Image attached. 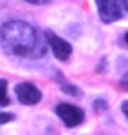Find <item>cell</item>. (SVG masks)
I'll list each match as a JSON object with an SVG mask.
<instances>
[{"instance_id":"6","label":"cell","mask_w":128,"mask_h":135,"mask_svg":"<svg viewBox=\"0 0 128 135\" xmlns=\"http://www.w3.org/2000/svg\"><path fill=\"white\" fill-rule=\"evenodd\" d=\"M0 105H9V97H7V81L0 79Z\"/></svg>"},{"instance_id":"13","label":"cell","mask_w":128,"mask_h":135,"mask_svg":"<svg viewBox=\"0 0 128 135\" xmlns=\"http://www.w3.org/2000/svg\"><path fill=\"white\" fill-rule=\"evenodd\" d=\"M121 110H123V114L126 116V119H128V100H125L123 104H121Z\"/></svg>"},{"instance_id":"3","label":"cell","mask_w":128,"mask_h":135,"mask_svg":"<svg viewBox=\"0 0 128 135\" xmlns=\"http://www.w3.org/2000/svg\"><path fill=\"white\" fill-rule=\"evenodd\" d=\"M16 97L21 104L25 105H34V104H39L40 98H42V93L40 90L37 88L35 84L32 83H20L16 86Z\"/></svg>"},{"instance_id":"10","label":"cell","mask_w":128,"mask_h":135,"mask_svg":"<svg viewBox=\"0 0 128 135\" xmlns=\"http://www.w3.org/2000/svg\"><path fill=\"white\" fill-rule=\"evenodd\" d=\"M116 4L119 5V9L123 12H128V0H116Z\"/></svg>"},{"instance_id":"9","label":"cell","mask_w":128,"mask_h":135,"mask_svg":"<svg viewBox=\"0 0 128 135\" xmlns=\"http://www.w3.org/2000/svg\"><path fill=\"white\" fill-rule=\"evenodd\" d=\"M12 119H14V114H11V112H0V125H5V123H9Z\"/></svg>"},{"instance_id":"11","label":"cell","mask_w":128,"mask_h":135,"mask_svg":"<svg viewBox=\"0 0 128 135\" xmlns=\"http://www.w3.org/2000/svg\"><path fill=\"white\" fill-rule=\"evenodd\" d=\"M121 88H123V90H128V72L123 75V79H121Z\"/></svg>"},{"instance_id":"5","label":"cell","mask_w":128,"mask_h":135,"mask_svg":"<svg viewBox=\"0 0 128 135\" xmlns=\"http://www.w3.org/2000/svg\"><path fill=\"white\" fill-rule=\"evenodd\" d=\"M97 7H98V16L103 23H112L118 21L123 16V11L119 9L116 0H97Z\"/></svg>"},{"instance_id":"14","label":"cell","mask_w":128,"mask_h":135,"mask_svg":"<svg viewBox=\"0 0 128 135\" xmlns=\"http://www.w3.org/2000/svg\"><path fill=\"white\" fill-rule=\"evenodd\" d=\"M125 40H126V44H128V33H126V35H125Z\"/></svg>"},{"instance_id":"12","label":"cell","mask_w":128,"mask_h":135,"mask_svg":"<svg viewBox=\"0 0 128 135\" xmlns=\"http://www.w3.org/2000/svg\"><path fill=\"white\" fill-rule=\"evenodd\" d=\"M28 4H37V5H42V4H49L51 0H25Z\"/></svg>"},{"instance_id":"7","label":"cell","mask_w":128,"mask_h":135,"mask_svg":"<svg viewBox=\"0 0 128 135\" xmlns=\"http://www.w3.org/2000/svg\"><path fill=\"white\" fill-rule=\"evenodd\" d=\"M63 91H67L69 95H74V97H79V95H81L79 88H75V86H72V84H67V83L63 84Z\"/></svg>"},{"instance_id":"1","label":"cell","mask_w":128,"mask_h":135,"mask_svg":"<svg viewBox=\"0 0 128 135\" xmlns=\"http://www.w3.org/2000/svg\"><path fill=\"white\" fill-rule=\"evenodd\" d=\"M0 44L9 55L20 58L46 56V37L26 21L11 20L0 26Z\"/></svg>"},{"instance_id":"2","label":"cell","mask_w":128,"mask_h":135,"mask_svg":"<svg viewBox=\"0 0 128 135\" xmlns=\"http://www.w3.org/2000/svg\"><path fill=\"white\" fill-rule=\"evenodd\" d=\"M56 114L61 121H63L65 126L69 128H74L79 126L84 121V112L83 109H79L77 105H70V104H58L56 105Z\"/></svg>"},{"instance_id":"8","label":"cell","mask_w":128,"mask_h":135,"mask_svg":"<svg viewBox=\"0 0 128 135\" xmlns=\"http://www.w3.org/2000/svg\"><path fill=\"white\" fill-rule=\"evenodd\" d=\"M93 109H95V112H103V110H107V102L105 100H95Z\"/></svg>"},{"instance_id":"4","label":"cell","mask_w":128,"mask_h":135,"mask_svg":"<svg viewBox=\"0 0 128 135\" xmlns=\"http://www.w3.org/2000/svg\"><path fill=\"white\" fill-rule=\"evenodd\" d=\"M46 40H48V44H49L51 51L54 53V56L58 58V60H69L70 55H72V46L63 40L61 37L58 35H54L53 32H46Z\"/></svg>"}]
</instances>
